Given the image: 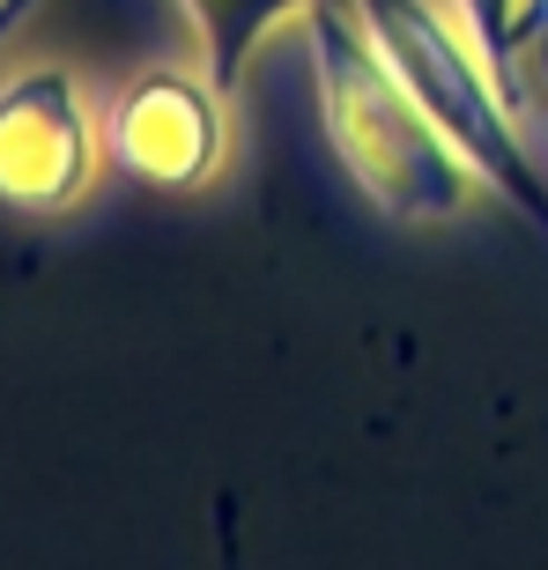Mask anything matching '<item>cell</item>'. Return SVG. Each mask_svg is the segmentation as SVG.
I'll return each mask as SVG.
<instances>
[{
    "instance_id": "cell-9",
    "label": "cell",
    "mask_w": 548,
    "mask_h": 570,
    "mask_svg": "<svg viewBox=\"0 0 548 570\" xmlns=\"http://www.w3.org/2000/svg\"><path fill=\"white\" fill-rule=\"evenodd\" d=\"M30 8H38V0H0V38H8V30H16V22L30 16Z\"/></svg>"
},
{
    "instance_id": "cell-8",
    "label": "cell",
    "mask_w": 548,
    "mask_h": 570,
    "mask_svg": "<svg viewBox=\"0 0 548 570\" xmlns=\"http://www.w3.org/2000/svg\"><path fill=\"white\" fill-rule=\"evenodd\" d=\"M534 38H548V0H527V8H519V45H534Z\"/></svg>"
},
{
    "instance_id": "cell-2",
    "label": "cell",
    "mask_w": 548,
    "mask_h": 570,
    "mask_svg": "<svg viewBox=\"0 0 548 570\" xmlns=\"http://www.w3.org/2000/svg\"><path fill=\"white\" fill-rule=\"evenodd\" d=\"M363 30L379 38V52L401 67V82L415 89V105L430 111V127L452 141L467 170H474V186L497 193L505 208H519L534 230L548 237V178L534 164L527 134L511 119V97L505 82L482 67V52L467 45V30L438 16V8H422V0H356Z\"/></svg>"
},
{
    "instance_id": "cell-7",
    "label": "cell",
    "mask_w": 548,
    "mask_h": 570,
    "mask_svg": "<svg viewBox=\"0 0 548 570\" xmlns=\"http://www.w3.org/2000/svg\"><path fill=\"white\" fill-rule=\"evenodd\" d=\"M215 570H245V541H237V497L215 489Z\"/></svg>"
},
{
    "instance_id": "cell-1",
    "label": "cell",
    "mask_w": 548,
    "mask_h": 570,
    "mask_svg": "<svg viewBox=\"0 0 548 570\" xmlns=\"http://www.w3.org/2000/svg\"><path fill=\"white\" fill-rule=\"evenodd\" d=\"M304 38H312L319 75V119H326V141H334L349 186L393 223H452L474 193V170L430 127L401 67L363 30L356 0H319L304 16Z\"/></svg>"
},
{
    "instance_id": "cell-3",
    "label": "cell",
    "mask_w": 548,
    "mask_h": 570,
    "mask_svg": "<svg viewBox=\"0 0 548 570\" xmlns=\"http://www.w3.org/2000/svg\"><path fill=\"white\" fill-rule=\"evenodd\" d=\"M105 127L89 119L75 75L22 67L0 82V208L67 215L97 178Z\"/></svg>"
},
{
    "instance_id": "cell-6",
    "label": "cell",
    "mask_w": 548,
    "mask_h": 570,
    "mask_svg": "<svg viewBox=\"0 0 548 570\" xmlns=\"http://www.w3.org/2000/svg\"><path fill=\"white\" fill-rule=\"evenodd\" d=\"M452 16H460L467 45L482 52V67L505 82V97H519V82H511V60H519V8L527 0H444Z\"/></svg>"
},
{
    "instance_id": "cell-10",
    "label": "cell",
    "mask_w": 548,
    "mask_h": 570,
    "mask_svg": "<svg viewBox=\"0 0 548 570\" xmlns=\"http://www.w3.org/2000/svg\"><path fill=\"white\" fill-rule=\"evenodd\" d=\"M541 67H548V45H541Z\"/></svg>"
},
{
    "instance_id": "cell-5",
    "label": "cell",
    "mask_w": 548,
    "mask_h": 570,
    "mask_svg": "<svg viewBox=\"0 0 548 570\" xmlns=\"http://www.w3.org/2000/svg\"><path fill=\"white\" fill-rule=\"evenodd\" d=\"M193 16V30H200V60H208V82L231 97L237 75H245V60L260 52V38H267L282 16H312L319 0H178Z\"/></svg>"
},
{
    "instance_id": "cell-4",
    "label": "cell",
    "mask_w": 548,
    "mask_h": 570,
    "mask_svg": "<svg viewBox=\"0 0 548 570\" xmlns=\"http://www.w3.org/2000/svg\"><path fill=\"white\" fill-rule=\"evenodd\" d=\"M231 148V119H223V89L208 82V67H148L134 75L105 111V156L127 178L156 193H193L223 170Z\"/></svg>"
}]
</instances>
